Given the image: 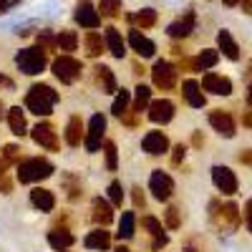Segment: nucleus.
I'll use <instances>...</instances> for the list:
<instances>
[{
    "instance_id": "29",
    "label": "nucleus",
    "mask_w": 252,
    "mask_h": 252,
    "mask_svg": "<svg viewBox=\"0 0 252 252\" xmlns=\"http://www.w3.org/2000/svg\"><path fill=\"white\" fill-rule=\"evenodd\" d=\"M134 229H136V215L134 212H124L121 222H119V240H131L134 237Z\"/></svg>"
},
{
    "instance_id": "51",
    "label": "nucleus",
    "mask_w": 252,
    "mask_h": 252,
    "mask_svg": "<svg viewBox=\"0 0 252 252\" xmlns=\"http://www.w3.org/2000/svg\"><path fill=\"white\" fill-rule=\"evenodd\" d=\"M240 5H242L245 13H252V0H240Z\"/></svg>"
},
{
    "instance_id": "50",
    "label": "nucleus",
    "mask_w": 252,
    "mask_h": 252,
    "mask_svg": "<svg viewBox=\"0 0 252 252\" xmlns=\"http://www.w3.org/2000/svg\"><path fill=\"white\" fill-rule=\"evenodd\" d=\"M192 144H194V146H202V144H204V136H202L199 131H194V136H192Z\"/></svg>"
},
{
    "instance_id": "11",
    "label": "nucleus",
    "mask_w": 252,
    "mask_h": 252,
    "mask_svg": "<svg viewBox=\"0 0 252 252\" xmlns=\"http://www.w3.org/2000/svg\"><path fill=\"white\" fill-rule=\"evenodd\" d=\"M31 136H33L35 144H40L48 152H56L58 149V136H56V129H53L51 124H38L35 129L31 131Z\"/></svg>"
},
{
    "instance_id": "45",
    "label": "nucleus",
    "mask_w": 252,
    "mask_h": 252,
    "mask_svg": "<svg viewBox=\"0 0 252 252\" xmlns=\"http://www.w3.org/2000/svg\"><path fill=\"white\" fill-rule=\"evenodd\" d=\"M245 224L252 232V199H247V204H245Z\"/></svg>"
},
{
    "instance_id": "23",
    "label": "nucleus",
    "mask_w": 252,
    "mask_h": 252,
    "mask_svg": "<svg viewBox=\"0 0 252 252\" xmlns=\"http://www.w3.org/2000/svg\"><path fill=\"white\" fill-rule=\"evenodd\" d=\"M217 43H220V51L229 58V61H237L240 58V46L235 43V38L229 31H220L217 33Z\"/></svg>"
},
{
    "instance_id": "35",
    "label": "nucleus",
    "mask_w": 252,
    "mask_h": 252,
    "mask_svg": "<svg viewBox=\"0 0 252 252\" xmlns=\"http://www.w3.org/2000/svg\"><path fill=\"white\" fill-rule=\"evenodd\" d=\"M98 10H101V18H116L121 15V0H101Z\"/></svg>"
},
{
    "instance_id": "32",
    "label": "nucleus",
    "mask_w": 252,
    "mask_h": 252,
    "mask_svg": "<svg viewBox=\"0 0 252 252\" xmlns=\"http://www.w3.org/2000/svg\"><path fill=\"white\" fill-rule=\"evenodd\" d=\"M149 103H152V89L149 86H139L134 89V111H144V109H149Z\"/></svg>"
},
{
    "instance_id": "43",
    "label": "nucleus",
    "mask_w": 252,
    "mask_h": 252,
    "mask_svg": "<svg viewBox=\"0 0 252 252\" xmlns=\"http://www.w3.org/2000/svg\"><path fill=\"white\" fill-rule=\"evenodd\" d=\"M184 154H187V149H184L182 144H179V146H174V154H172V164H174V166H179V164L184 161Z\"/></svg>"
},
{
    "instance_id": "36",
    "label": "nucleus",
    "mask_w": 252,
    "mask_h": 252,
    "mask_svg": "<svg viewBox=\"0 0 252 252\" xmlns=\"http://www.w3.org/2000/svg\"><path fill=\"white\" fill-rule=\"evenodd\" d=\"M129 103H131V96H129V91H124V89H121V91L116 94V101H114V109H111V111H114V114L121 119L126 111H129Z\"/></svg>"
},
{
    "instance_id": "13",
    "label": "nucleus",
    "mask_w": 252,
    "mask_h": 252,
    "mask_svg": "<svg viewBox=\"0 0 252 252\" xmlns=\"http://www.w3.org/2000/svg\"><path fill=\"white\" fill-rule=\"evenodd\" d=\"M172 119H174V103L172 101L159 98V101L149 103V121H154V124H169Z\"/></svg>"
},
{
    "instance_id": "1",
    "label": "nucleus",
    "mask_w": 252,
    "mask_h": 252,
    "mask_svg": "<svg viewBox=\"0 0 252 252\" xmlns=\"http://www.w3.org/2000/svg\"><path fill=\"white\" fill-rule=\"evenodd\" d=\"M58 98H61L58 91H53L51 86H46V83H35L26 96V109L35 116H48L53 103H58Z\"/></svg>"
},
{
    "instance_id": "54",
    "label": "nucleus",
    "mask_w": 252,
    "mask_h": 252,
    "mask_svg": "<svg viewBox=\"0 0 252 252\" xmlns=\"http://www.w3.org/2000/svg\"><path fill=\"white\" fill-rule=\"evenodd\" d=\"M224 3H227V5H237V3H240V0H224Z\"/></svg>"
},
{
    "instance_id": "58",
    "label": "nucleus",
    "mask_w": 252,
    "mask_h": 252,
    "mask_svg": "<svg viewBox=\"0 0 252 252\" xmlns=\"http://www.w3.org/2000/svg\"><path fill=\"white\" fill-rule=\"evenodd\" d=\"M58 252H63V250H58Z\"/></svg>"
},
{
    "instance_id": "52",
    "label": "nucleus",
    "mask_w": 252,
    "mask_h": 252,
    "mask_svg": "<svg viewBox=\"0 0 252 252\" xmlns=\"http://www.w3.org/2000/svg\"><path fill=\"white\" fill-rule=\"evenodd\" d=\"M0 86H8V89H13V81H10V78H5V76H0Z\"/></svg>"
},
{
    "instance_id": "41",
    "label": "nucleus",
    "mask_w": 252,
    "mask_h": 252,
    "mask_svg": "<svg viewBox=\"0 0 252 252\" xmlns=\"http://www.w3.org/2000/svg\"><path fill=\"white\" fill-rule=\"evenodd\" d=\"M179 224H182L179 209H177V207H169V209H166V227H169V229H177Z\"/></svg>"
},
{
    "instance_id": "19",
    "label": "nucleus",
    "mask_w": 252,
    "mask_h": 252,
    "mask_svg": "<svg viewBox=\"0 0 252 252\" xmlns=\"http://www.w3.org/2000/svg\"><path fill=\"white\" fill-rule=\"evenodd\" d=\"M129 46H131L141 58H152V56H154V51H157V46H154L146 35H141V33H139V28L129 33Z\"/></svg>"
},
{
    "instance_id": "5",
    "label": "nucleus",
    "mask_w": 252,
    "mask_h": 252,
    "mask_svg": "<svg viewBox=\"0 0 252 252\" xmlns=\"http://www.w3.org/2000/svg\"><path fill=\"white\" fill-rule=\"evenodd\" d=\"M152 78H154V83L159 89L169 91L177 83V66H172L169 61H157L154 68H152Z\"/></svg>"
},
{
    "instance_id": "22",
    "label": "nucleus",
    "mask_w": 252,
    "mask_h": 252,
    "mask_svg": "<svg viewBox=\"0 0 252 252\" xmlns=\"http://www.w3.org/2000/svg\"><path fill=\"white\" fill-rule=\"evenodd\" d=\"M94 222L96 224H101V227H106V224H111L114 222V209H111V204L106 202V199H94Z\"/></svg>"
},
{
    "instance_id": "34",
    "label": "nucleus",
    "mask_w": 252,
    "mask_h": 252,
    "mask_svg": "<svg viewBox=\"0 0 252 252\" xmlns=\"http://www.w3.org/2000/svg\"><path fill=\"white\" fill-rule=\"evenodd\" d=\"M56 43H58L61 51L71 53V51H76V46H78V35H76L73 31H61V33L56 35Z\"/></svg>"
},
{
    "instance_id": "55",
    "label": "nucleus",
    "mask_w": 252,
    "mask_h": 252,
    "mask_svg": "<svg viewBox=\"0 0 252 252\" xmlns=\"http://www.w3.org/2000/svg\"><path fill=\"white\" fill-rule=\"evenodd\" d=\"M114 252H129V247H116Z\"/></svg>"
},
{
    "instance_id": "3",
    "label": "nucleus",
    "mask_w": 252,
    "mask_h": 252,
    "mask_svg": "<svg viewBox=\"0 0 252 252\" xmlns=\"http://www.w3.org/2000/svg\"><path fill=\"white\" fill-rule=\"evenodd\" d=\"M46 48L43 46H35V48H23V51H18L15 56V66L23 71L26 76H35L40 71H46Z\"/></svg>"
},
{
    "instance_id": "12",
    "label": "nucleus",
    "mask_w": 252,
    "mask_h": 252,
    "mask_svg": "<svg viewBox=\"0 0 252 252\" xmlns=\"http://www.w3.org/2000/svg\"><path fill=\"white\" fill-rule=\"evenodd\" d=\"M194 26H197V15H194V10H192V8H189L182 18H177L174 23H172L169 28H166V33H169L172 38H187L189 33L194 31Z\"/></svg>"
},
{
    "instance_id": "25",
    "label": "nucleus",
    "mask_w": 252,
    "mask_h": 252,
    "mask_svg": "<svg viewBox=\"0 0 252 252\" xmlns=\"http://www.w3.org/2000/svg\"><path fill=\"white\" fill-rule=\"evenodd\" d=\"M83 46H86V56L89 58H98L103 51H106V38H101L98 33H86V38H83Z\"/></svg>"
},
{
    "instance_id": "33",
    "label": "nucleus",
    "mask_w": 252,
    "mask_h": 252,
    "mask_svg": "<svg viewBox=\"0 0 252 252\" xmlns=\"http://www.w3.org/2000/svg\"><path fill=\"white\" fill-rule=\"evenodd\" d=\"M129 20H131V23H136L139 28H152L157 23V10L154 8H144L136 15H129Z\"/></svg>"
},
{
    "instance_id": "49",
    "label": "nucleus",
    "mask_w": 252,
    "mask_h": 252,
    "mask_svg": "<svg viewBox=\"0 0 252 252\" xmlns=\"http://www.w3.org/2000/svg\"><path fill=\"white\" fill-rule=\"evenodd\" d=\"M8 164H10V161H8L5 157H0V177H3V174L8 172Z\"/></svg>"
},
{
    "instance_id": "39",
    "label": "nucleus",
    "mask_w": 252,
    "mask_h": 252,
    "mask_svg": "<svg viewBox=\"0 0 252 252\" xmlns=\"http://www.w3.org/2000/svg\"><path fill=\"white\" fill-rule=\"evenodd\" d=\"M38 46H43L46 51L58 48V43H56V35H53L51 31H40V33H38Z\"/></svg>"
},
{
    "instance_id": "24",
    "label": "nucleus",
    "mask_w": 252,
    "mask_h": 252,
    "mask_svg": "<svg viewBox=\"0 0 252 252\" xmlns=\"http://www.w3.org/2000/svg\"><path fill=\"white\" fill-rule=\"evenodd\" d=\"M106 51L114 56V58H124L126 56V43L116 28H106Z\"/></svg>"
},
{
    "instance_id": "46",
    "label": "nucleus",
    "mask_w": 252,
    "mask_h": 252,
    "mask_svg": "<svg viewBox=\"0 0 252 252\" xmlns=\"http://www.w3.org/2000/svg\"><path fill=\"white\" fill-rule=\"evenodd\" d=\"M8 192H10V182L3 174V177H0V194H8Z\"/></svg>"
},
{
    "instance_id": "27",
    "label": "nucleus",
    "mask_w": 252,
    "mask_h": 252,
    "mask_svg": "<svg viewBox=\"0 0 252 252\" xmlns=\"http://www.w3.org/2000/svg\"><path fill=\"white\" fill-rule=\"evenodd\" d=\"M81 139H83V121H81V116H71L68 126H66V141H68V146H78Z\"/></svg>"
},
{
    "instance_id": "20",
    "label": "nucleus",
    "mask_w": 252,
    "mask_h": 252,
    "mask_svg": "<svg viewBox=\"0 0 252 252\" xmlns=\"http://www.w3.org/2000/svg\"><path fill=\"white\" fill-rule=\"evenodd\" d=\"M31 202H33V207L40 209V212H53V207H56L53 192H48V189H43V187L33 189V192H31Z\"/></svg>"
},
{
    "instance_id": "10",
    "label": "nucleus",
    "mask_w": 252,
    "mask_h": 252,
    "mask_svg": "<svg viewBox=\"0 0 252 252\" xmlns=\"http://www.w3.org/2000/svg\"><path fill=\"white\" fill-rule=\"evenodd\" d=\"M76 23L81 28H98L101 26V13L89 3V0H81V3L76 5Z\"/></svg>"
},
{
    "instance_id": "26",
    "label": "nucleus",
    "mask_w": 252,
    "mask_h": 252,
    "mask_svg": "<svg viewBox=\"0 0 252 252\" xmlns=\"http://www.w3.org/2000/svg\"><path fill=\"white\" fill-rule=\"evenodd\" d=\"M96 81H98V86L106 91V94H114L116 91V78H114V71L109 66H96Z\"/></svg>"
},
{
    "instance_id": "17",
    "label": "nucleus",
    "mask_w": 252,
    "mask_h": 252,
    "mask_svg": "<svg viewBox=\"0 0 252 252\" xmlns=\"http://www.w3.org/2000/svg\"><path fill=\"white\" fill-rule=\"evenodd\" d=\"M141 224L152 232V237H154V250H161V247H166L169 245V237H166V232H164V227H161V222L157 220V217H141Z\"/></svg>"
},
{
    "instance_id": "7",
    "label": "nucleus",
    "mask_w": 252,
    "mask_h": 252,
    "mask_svg": "<svg viewBox=\"0 0 252 252\" xmlns=\"http://www.w3.org/2000/svg\"><path fill=\"white\" fill-rule=\"evenodd\" d=\"M106 131V116L103 114H94L89 121V134H86V149L89 152H98L101 149V139Z\"/></svg>"
},
{
    "instance_id": "38",
    "label": "nucleus",
    "mask_w": 252,
    "mask_h": 252,
    "mask_svg": "<svg viewBox=\"0 0 252 252\" xmlns=\"http://www.w3.org/2000/svg\"><path fill=\"white\" fill-rule=\"evenodd\" d=\"M63 184H66L68 199H78V197H81V182H78L73 174H66V177H63Z\"/></svg>"
},
{
    "instance_id": "40",
    "label": "nucleus",
    "mask_w": 252,
    "mask_h": 252,
    "mask_svg": "<svg viewBox=\"0 0 252 252\" xmlns=\"http://www.w3.org/2000/svg\"><path fill=\"white\" fill-rule=\"evenodd\" d=\"M109 197H111V204L121 207V202H124V189H121V182H111V184H109Z\"/></svg>"
},
{
    "instance_id": "21",
    "label": "nucleus",
    "mask_w": 252,
    "mask_h": 252,
    "mask_svg": "<svg viewBox=\"0 0 252 252\" xmlns=\"http://www.w3.org/2000/svg\"><path fill=\"white\" fill-rule=\"evenodd\" d=\"M83 245H86L89 250H98V252H103V250H109V247H111V235L106 232V229H94V232L86 235Z\"/></svg>"
},
{
    "instance_id": "18",
    "label": "nucleus",
    "mask_w": 252,
    "mask_h": 252,
    "mask_svg": "<svg viewBox=\"0 0 252 252\" xmlns=\"http://www.w3.org/2000/svg\"><path fill=\"white\" fill-rule=\"evenodd\" d=\"M182 94H184V98H187V103L192 109H202L204 103H207V98H204V94H202V86L197 81H184V86H182Z\"/></svg>"
},
{
    "instance_id": "8",
    "label": "nucleus",
    "mask_w": 252,
    "mask_h": 252,
    "mask_svg": "<svg viewBox=\"0 0 252 252\" xmlns=\"http://www.w3.org/2000/svg\"><path fill=\"white\" fill-rule=\"evenodd\" d=\"M149 189L154 192V197H157L159 202H166V199L172 197V192H174V182H172V177L166 174V172L157 169V172L152 174V179H149Z\"/></svg>"
},
{
    "instance_id": "42",
    "label": "nucleus",
    "mask_w": 252,
    "mask_h": 252,
    "mask_svg": "<svg viewBox=\"0 0 252 252\" xmlns=\"http://www.w3.org/2000/svg\"><path fill=\"white\" fill-rule=\"evenodd\" d=\"M3 157L8 159V161H20V149L15 144H8L5 149H3Z\"/></svg>"
},
{
    "instance_id": "57",
    "label": "nucleus",
    "mask_w": 252,
    "mask_h": 252,
    "mask_svg": "<svg viewBox=\"0 0 252 252\" xmlns=\"http://www.w3.org/2000/svg\"><path fill=\"white\" fill-rule=\"evenodd\" d=\"M247 76H250V78H252V63H250V71H247Z\"/></svg>"
},
{
    "instance_id": "2",
    "label": "nucleus",
    "mask_w": 252,
    "mask_h": 252,
    "mask_svg": "<svg viewBox=\"0 0 252 252\" xmlns=\"http://www.w3.org/2000/svg\"><path fill=\"white\" fill-rule=\"evenodd\" d=\"M53 174V164L48 159H26L18 161V182L20 184H33L40 179H48Z\"/></svg>"
},
{
    "instance_id": "6",
    "label": "nucleus",
    "mask_w": 252,
    "mask_h": 252,
    "mask_svg": "<svg viewBox=\"0 0 252 252\" xmlns=\"http://www.w3.org/2000/svg\"><path fill=\"white\" fill-rule=\"evenodd\" d=\"M212 217H215V222L222 227V229H237L240 227V212H237V204H224L222 209H217V202H212Z\"/></svg>"
},
{
    "instance_id": "15",
    "label": "nucleus",
    "mask_w": 252,
    "mask_h": 252,
    "mask_svg": "<svg viewBox=\"0 0 252 252\" xmlns=\"http://www.w3.org/2000/svg\"><path fill=\"white\" fill-rule=\"evenodd\" d=\"M202 89L209 94H217V96H229L232 94V81L224 76H217V73H207L202 78Z\"/></svg>"
},
{
    "instance_id": "37",
    "label": "nucleus",
    "mask_w": 252,
    "mask_h": 252,
    "mask_svg": "<svg viewBox=\"0 0 252 252\" xmlns=\"http://www.w3.org/2000/svg\"><path fill=\"white\" fill-rule=\"evenodd\" d=\"M103 154H106V169H109V172H116V166H119L116 144H114V141H103Z\"/></svg>"
},
{
    "instance_id": "14",
    "label": "nucleus",
    "mask_w": 252,
    "mask_h": 252,
    "mask_svg": "<svg viewBox=\"0 0 252 252\" xmlns=\"http://www.w3.org/2000/svg\"><path fill=\"white\" fill-rule=\"evenodd\" d=\"M209 124H212V129L220 136H224V139L235 136V119L229 116L227 111H212V114H209Z\"/></svg>"
},
{
    "instance_id": "30",
    "label": "nucleus",
    "mask_w": 252,
    "mask_h": 252,
    "mask_svg": "<svg viewBox=\"0 0 252 252\" xmlns=\"http://www.w3.org/2000/svg\"><path fill=\"white\" fill-rule=\"evenodd\" d=\"M8 124H10V131L15 136H23L26 134V116H23V111H20V106H13L8 111Z\"/></svg>"
},
{
    "instance_id": "28",
    "label": "nucleus",
    "mask_w": 252,
    "mask_h": 252,
    "mask_svg": "<svg viewBox=\"0 0 252 252\" xmlns=\"http://www.w3.org/2000/svg\"><path fill=\"white\" fill-rule=\"evenodd\" d=\"M73 242L76 240H73V235L68 232V229H53V232L48 235V245L53 250H68Z\"/></svg>"
},
{
    "instance_id": "4",
    "label": "nucleus",
    "mask_w": 252,
    "mask_h": 252,
    "mask_svg": "<svg viewBox=\"0 0 252 252\" xmlns=\"http://www.w3.org/2000/svg\"><path fill=\"white\" fill-rule=\"evenodd\" d=\"M81 71H83L81 61H76L73 56H61V58L53 61V73H56V78H61V83L78 81L81 78Z\"/></svg>"
},
{
    "instance_id": "47",
    "label": "nucleus",
    "mask_w": 252,
    "mask_h": 252,
    "mask_svg": "<svg viewBox=\"0 0 252 252\" xmlns=\"http://www.w3.org/2000/svg\"><path fill=\"white\" fill-rule=\"evenodd\" d=\"M240 161H242V164H250V166H252V149H245V152L240 154Z\"/></svg>"
},
{
    "instance_id": "31",
    "label": "nucleus",
    "mask_w": 252,
    "mask_h": 252,
    "mask_svg": "<svg viewBox=\"0 0 252 252\" xmlns=\"http://www.w3.org/2000/svg\"><path fill=\"white\" fill-rule=\"evenodd\" d=\"M217 61H220V53L212 51V48H207V51H202V53L194 58V71H207V68H212V66H217Z\"/></svg>"
},
{
    "instance_id": "53",
    "label": "nucleus",
    "mask_w": 252,
    "mask_h": 252,
    "mask_svg": "<svg viewBox=\"0 0 252 252\" xmlns=\"http://www.w3.org/2000/svg\"><path fill=\"white\" fill-rule=\"evenodd\" d=\"M245 126H252V114H247V116H245Z\"/></svg>"
},
{
    "instance_id": "44",
    "label": "nucleus",
    "mask_w": 252,
    "mask_h": 252,
    "mask_svg": "<svg viewBox=\"0 0 252 252\" xmlns=\"http://www.w3.org/2000/svg\"><path fill=\"white\" fill-rule=\"evenodd\" d=\"M131 197H134V207H144V204H146V199H144V192H141L139 187H134V189H131Z\"/></svg>"
},
{
    "instance_id": "9",
    "label": "nucleus",
    "mask_w": 252,
    "mask_h": 252,
    "mask_svg": "<svg viewBox=\"0 0 252 252\" xmlns=\"http://www.w3.org/2000/svg\"><path fill=\"white\" fill-rule=\"evenodd\" d=\"M212 182L222 194H235L237 192V177L229 166H215L212 169Z\"/></svg>"
},
{
    "instance_id": "16",
    "label": "nucleus",
    "mask_w": 252,
    "mask_h": 252,
    "mask_svg": "<svg viewBox=\"0 0 252 252\" xmlns=\"http://www.w3.org/2000/svg\"><path fill=\"white\" fill-rule=\"evenodd\" d=\"M141 146H144L146 154L159 157V154H164L166 149H169V139H166L161 131H149V134L141 139Z\"/></svg>"
},
{
    "instance_id": "48",
    "label": "nucleus",
    "mask_w": 252,
    "mask_h": 252,
    "mask_svg": "<svg viewBox=\"0 0 252 252\" xmlns=\"http://www.w3.org/2000/svg\"><path fill=\"white\" fill-rule=\"evenodd\" d=\"M18 3V0H0V13H5L10 5H15Z\"/></svg>"
},
{
    "instance_id": "56",
    "label": "nucleus",
    "mask_w": 252,
    "mask_h": 252,
    "mask_svg": "<svg viewBox=\"0 0 252 252\" xmlns=\"http://www.w3.org/2000/svg\"><path fill=\"white\" fill-rule=\"evenodd\" d=\"M0 119H3V101H0Z\"/></svg>"
}]
</instances>
